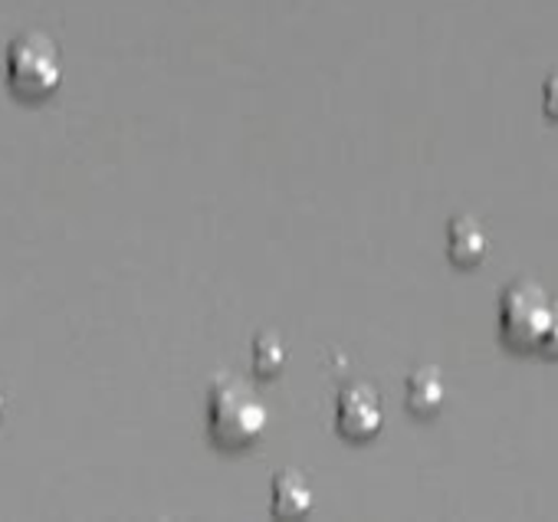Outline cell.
I'll use <instances>...</instances> for the list:
<instances>
[{"instance_id": "8", "label": "cell", "mask_w": 558, "mask_h": 522, "mask_svg": "<svg viewBox=\"0 0 558 522\" xmlns=\"http://www.w3.org/2000/svg\"><path fill=\"white\" fill-rule=\"evenodd\" d=\"M253 368L263 378H272L287 368V345L276 332H259L253 339Z\"/></svg>"}, {"instance_id": "10", "label": "cell", "mask_w": 558, "mask_h": 522, "mask_svg": "<svg viewBox=\"0 0 558 522\" xmlns=\"http://www.w3.org/2000/svg\"><path fill=\"white\" fill-rule=\"evenodd\" d=\"M538 352H542L545 359H558V309H555V316H551V326H548V332H545Z\"/></svg>"}, {"instance_id": "6", "label": "cell", "mask_w": 558, "mask_h": 522, "mask_svg": "<svg viewBox=\"0 0 558 522\" xmlns=\"http://www.w3.org/2000/svg\"><path fill=\"white\" fill-rule=\"evenodd\" d=\"M486 230L473 220V217H453L447 227V256L460 270H473L483 264L486 256Z\"/></svg>"}, {"instance_id": "4", "label": "cell", "mask_w": 558, "mask_h": 522, "mask_svg": "<svg viewBox=\"0 0 558 522\" xmlns=\"http://www.w3.org/2000/svg\"><path fill=\"white\" fill-rule=\"evenodd\" d=\"M336 424L339 434L349 440H368L381 430L385 424V408L381 398L372 385L355 381L349 388H342L339 394V408H336Z\"/></svg>"}, {"instance_id": "11", "label": "cell", "mask_w": 558, "mask_h": 522, "mask_svg": "<svg viewBox=\"0 0 558 522\" xmlns=\"http://www.w3.org/2000/svg\"><path fill=\"white\" fill-rule=\"evenodd\" d=\"M4 408H8V398H4V388H0V417H4Z\"/></svg>"}, {"instance_id": "3", "label": "cell", "mask_w": 558, "mask_h": 522, "mask_svg": "<svg viewBox=\"0 0 558 522\" xmlns=\"http://www.w3.org/2000/svg\"><path fill=\"white\" fill-rule=\"evenodd\" d=\"M558 303L532 280H515L499 296V332L515 352H538Z\"/></svg>"}, {"instance_id": "5", "label": "cell", "mask_w": 558, "mask_h": 522, "mask_svg": "<svg viewBox=\"0 0 558 522\" xmlns=\"http://www.w3.org/2000/svg\"><path fill=\"white\" fill-rule=\"evenodd\" d=\"M269 499H272V512L279 519H300L313 509L316 496H313V486L303 473L296 470H279L272 476V486H269Z\"/></svg>"}, {"instance_id": "7", "label": "cell", "mask_w": 558, "mask_h": 522, "mask_svg": "<svg viewBox=\"0 0 558 522\" xmlns=\"http://www.w3.org/2000/svg\"><path fill=\"white\" fill-rule=\"evenodd\" d=\"M444 398H447V385L440 378L437 368H417L408 375L404 381V404L411 414L417 417H430L444 408Z\"/></svg>"}, {"instance_id": "2", "label": "cell", "mask_w": 558, "mask_h": 522, "mask_svg": "<svg viewBox=\"0 0 558 522\" xmlns=\"http://www.w3.org/2000/svg\"><path fill=\"white\" fill-rule=\"evenodd\" d=\"M8 86L21 99H47L63 83V60L57 44L47 34H21L8 44L4 53Z\"/></svg>"}, {"instance_id": "9", "label": "cell", "mask_w": 558, "mask_h": 522, "mask_svg": "<svg viewBox=\"0 0 558 522\" xmlns=\"http://www.w3.org/2000/svg\"><path fill=\"white\" fill-rule=\"evenodd\" d=\"M542 109L548 119H558V73H551L542 86Z\"/></svg>"}, {"instance_id": "1", "label": "cell", "mask_w": 558, "mask_h": 522, "mask_svg": "<svg viewBox=\"0 0 558 522\" xmlns=\"http://www.w3.org/2000/svg\"><path fill=\"white\" fill-rule=\"evenodd\" d=\"M207 430L217 447L243 450L263 437L266 404L246 381L220 375L207 391Z\"/></svg>"}]
</instances>
